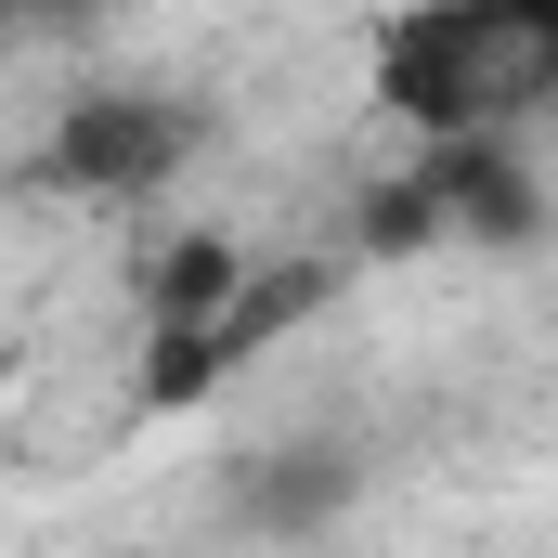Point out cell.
Listing matches in <instances>:
<instances>
[{
    "instance_id": "6da1fadb",
    "label": "cell",
    "mask_w": 558,
    "mask_h": 558,
    "mask_svg": "<svg viewBox=\"0 0 558 558\" xmlns=\"http://www.w3.org/2000/svg\"><path fill=\"white\" fill-rule=\"evenodd\" d=\"M558 92V0H403L377 26V118L416 143L533 131Z\"/></svg>"
},
{
    "instance_id": "7a4b0ae2",
    "label": "cell",
    "mask_w": 558,
    "mask_h": 558,
    "mask_svg": "<svg viewBox=\"0 0 558 558\" xmlns=\"http://www.w3.org/2000/svg\"><path fill=\"white\" fill-rule=\"evenodd\" d=\"M182 156H195V105H182V92H143V78L78 92V105L52 118V143H39V169H52L65 195H156Z\"/></svg>"
},
{
    "instance_id": "3957f363",
    "label": "cell",
    "mask_w": 558,
    "mask_h": 558,
    "mask_svg": "<svg viewBox=\"0 0 558 558\" xmlns=\"http://www.w3.org/2000/svg\"><path fill=\"white\" fill-rule=\"evenodd\" d=\"M105 0H0V39H78Z\"/></svg>"
}]
</instances>
